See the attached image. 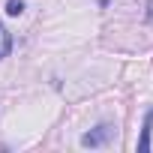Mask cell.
<instances>
[{
	"instance_id": "cell-3",
	"label": "cell",
	"mask_w": 153,
	"mask_h": 153,
	"mask_svg": "<svg viewBox=\"0 0 153 153\" xmlns=\"http://www.w3.org/2000/svg\"><path fill=\"white\" fill-rule=\"evenodd\" d=\"M9 51H12V36H9V30L3 24H0V60H3Z\"/></svg>"
},
{
	"instance_id": "cell-2",
	"label": "cell",
	"mask_w": 153,
	"mask_h": 153,
	"mask_svg": "<svg viewBox=\"0 0 153 153\" xmlns=\"http://www.w3.org/2000/svg\"><path fill=\"white\" fill-rule=\"evenodd\" d=\"M150 132H153V108L147 111V117H144V129H141V138H138V150H141V153L150 150Z\"/></svg>"
},
{
	"instance_id": "cell-4",
	"label": "cell",
	"mask_w": 153,
	"mask_h": 153,
	"mask_svg": "<svg viewBox=\"0 0 153 153\" xmlns=\"http://www.w3.org/2000/svg\"><path fill=\"white\" fill-rule=\"evenodd\" d=\"M6 12H9V15H21V12H24V0H9V3H6Z\"/></svg>"
},
{
	"instance_id": "cell-1",
	"label": "cell",
	"mask_w": 153,
	"mask_h": 153,
	"mask_svg": "<svg viewBox=\"0 0 153 153\" xmlns=\"http://www.w3.org/2000/svg\"><path fill=\"white\" fill-rule=\"evenodd\" d=\"M111 132H114V129H111L108 123H99L96 129H90L87 135H81V144H84V147H99V144H105V141L111 138Z\"/></svg>"
}]
</instances>
